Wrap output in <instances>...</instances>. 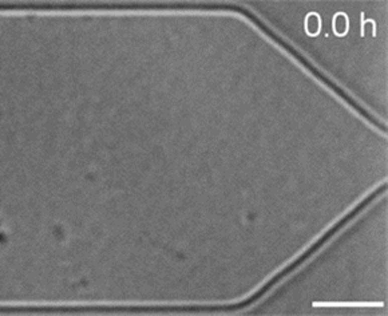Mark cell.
<instances>
[{"instance_id": "obj_2", "label": "cell", "mask_w": 388, "mask_h": 316, "mask_svg": "<svg viewBox=\"0 0 388 316\" xmlns=\"http://www.w3.org/2000/svg\"><path fill=\"white\" fill-rule=\"evenodd\" d=\"M349 28V20L348 16L343 14V12H339L333 18V32L336 34L337 36H344L347 32H348Z\"/></svg>"}, {"instance_id": "obj_1", "label": "cell", "mask_w": 388, "mask_h": 316, "mask_svg": "<svg viewBox=\"0 0 388 316\" xmlns=\"http://www.w3.org/2000/svg\"><path fill=\"white\" fill-rule=\"evenodd\" d=\"M305 31L311 36H316L321 31V19L316 12H312L305 19Z\"/></svg>"}]
</instances>
